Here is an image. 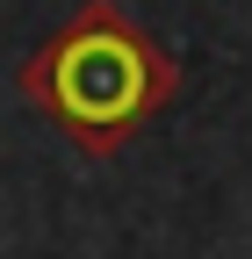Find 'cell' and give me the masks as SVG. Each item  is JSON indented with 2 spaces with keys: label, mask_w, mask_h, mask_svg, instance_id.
<instances>
[{
  "label": "cell",
  "mask_w": 252,
  "mask_h": 259,
  "mask_svg": "<svg viewBox=\"0 0 252 259\" xmlns=\"http://www.w3.org/2000/svg\"><path fill=\"white\" fill-rule=\"evenodd\" d=\"M22 94L36 101L79 151H122L137 130L173 101V58L144 29L94 0L22 65Z\"/></svg>",
  "instance_id": "6da1fadb"
}]
</instances>
